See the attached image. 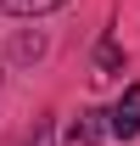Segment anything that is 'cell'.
<instances>
[{"mask_svg":"<svg viewBox=\"0 0 140 146\" xmlns=\"http://www.w3.org/2000/svg\"><path fill=\"white\" fill-rule=\"evenodd\" d=\"M6 11H17V17H45V11H56V6H67V0H0Z\"/></svg>","mask_w":140,"mask_h":146,"instance_id":"4","label":"cell"},{"mask_svg":"<svg viewBox=\"0 0 140 146\" xmlns=\"http://www.w3.org/2000/svg\"><path fill=\"white\" fill-rule=\"evenodd\" d=\"M118 68H123V45L112 34H101V45H95V79H112Z\"/></svg>","mask_w":140,"mask_h":146,"instance_id":"3","label":"cell"},{"mask_svg":"<svg viewBox=\"0 0 140 146\" xmlns=\"http://www.w3.org/2000/svg\"><path fill=\"white\" fill-rule=\"evenodd\" d=\"M112 129V118L95 107H79V118L67 124V135H62V146H101V135Z\"/></svg>","mask_w":140,"mask_h":146,"instance_id":"1","label":"cell"},{"mask_svg":"<svg viewBox=\"0 0 140 146\" xmlns=\"http://www.w3.org/2000/svg\"><path fill=\"white\" fill-rule=\"evenodd\" d=\"M106 118H112V135H118V141H135V135H140V84H129Z\"/></svg>","mask_w":140,"mask_h":146,"instance_id":"2","label":"cell"}]
</instances>
